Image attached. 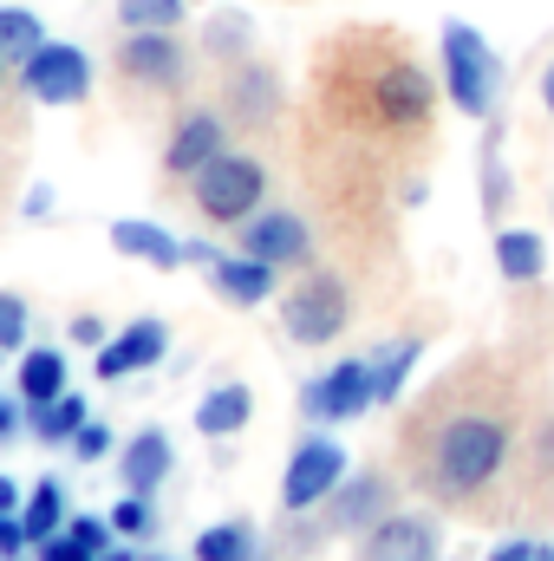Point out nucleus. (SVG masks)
Segmentation results:
<instances>
[{"label": "nucleus", "mask_w": 554, "mask_h": 561, "mask_svg": "<svg viewBox=\"0 0 554 561\" xmlns=\"http://www.w3.org/2000/svg\"><path fill=\"white\" fill-rule=\"evenodd\" d=\"M249 46H255L249 13H216V20H209V33H203V53H216V59H242Z\"/></svg>", "instance_id": "nucleus-27"}, {"label": "nucleus", "mask_w": 554, "mask_h": 561, "mask_svg": "<svg viewBox=\"0 0 554 561\" xmlns=\"http://www.w3.org/2000/svg\"><path fill=\"white\" fill-rule=\"evenodd\" d=\"M112 66H118L125 85H143V92H176V85H189V53H183L176 33H118Z\"/></svg>", "instance_id": "nucleus-7"}, {"label": "nucleus", "mask_w": 554, "mask_h": 561, "mask_svg": "<svg viewBox=\"0 0 554 561\" xmlns=\"http://www.w3.org/2000/svg\"><path fill=\"white\" fill-rule=\"evenodd\" d=\"M112 249L118 255H131V262H150V268H183L189 255H183V242L170 236V229H157V222H138V216H125V222H112Z\"/></svg>", "instance_id": "nucleus-17"}, {"label": "nucleus", "mask_w": 554, "mask_h": 561, "mask_svg": "<svg viewBox=\"0 0 554 561\" xmlns=\"http://www.w3.org/2000/svg\"><path fill=\"white\" fill-rule=\"evenodd\" d=\"M366 405H379L372 399V359H339L300 392V412L313 424H353Z\"/></svg>", "instance_id": "nucleus-8"}, {"label": "nucleus", "mask_w": 554, "mask_h": 561, "mask_svg": "<svg viewBox=\"0 0 554 561\" xmlns=\"http://www.w3.org/2000/svg\"><path fill=\"white\" fill-rule=\"evenodd\" d=\"M209 287L229 300V307H262V300H275L280 287V268H268V262H255V255H216L209 262Z\"/></svg>", "instance_id": "nucleus-15"}, {"label": "nucleus", "mask_w": 554, "mask_h": 561, "mask_svg": "<svg viewBox=\"0 0 554 561\" xmlns=\"http://www.w3.org/2000/svg\"><path fill=\"white\" fill-rule=\"evenodd\" d=\"M99 561H138V556L131 549H112V556H99Z\"/></svg>", "instance_id": "nucleus-39"}, {"label": "nucleus", "mask_w": 554, "mask_h": 561, "mask_svg": "<svg viewBox=\"0 0 554 561\" xmlns=\"http://www.w3.org/2000/svg\"><path fill=\"white\" fill-rule=\"evenodd\" d=\"M503 463H509V424L496 412H457L437 424V437L424 450V490L430 496H476L483 483H496Z\"/></svg>", "instance_id": "nucleus-1"}, {"label": "nucleus", "mask_w": 554, "mask_h": 561, "mask_svg": "<svg viewBox=\"0 0 554 561\" xmlns=\"http://www.w3.org/2000/svg\"><path fill=\"white\" fill-rule=\"evenodd\" d=\"M339 483H346V450H339V437H300V444L287 450V470H280V510H287V516H307V510H320Z\"/></svg>", "instance_id": "nucleus-5"}, {"label": "nucleus", "mask_w": 554, "mask_h": 561, "mask_svg": "<svg viewBox=\"0 0 554 561\" xmlns=\"http://www.w3.org/2000/svg\"><path fill=\"white\" fill-rule=\"evenodd\" d=\"M163 353H170V327H163V320H131L125 333H112V340L99 346V379H131V373H150Z\"/></svg>", "instance_id": "nucleus-13"}, {"label": "nucleus", "mask_w": 554, "mask_h": 561, "mask_svg": "<svg viewBox=\"0 0 554 561\" xmlns=\"http://www.w3.org/2000/svg\"><path fill=\"white\" fill-rule=\"evenodd\" d=\"M20 346H26V300L0 294V353H20Z\"/></svg>", "instance_id": "nucleus-30"}, {"label": "nucleus", "mask_w": 554, "mask_h": 561, "mask_svg": "<svg viewBox=\"0 0 554 561\" xmlns=\"http://www.w3.org/2000/svg\"><path fill=\"white\" fill-rule=\"evenodd\" d=\"M66 536H72L79 549H92V556H112V536H118V529H112V516H72Z\"/></svg>", "instance_id": "nucleus-29"}, {"label": "nucleus", "mask_w": 554, "mask_h": 561, "mask_svg": "<svg viewBox=\"0 0 554 561\" xmlns=\"http://www.w3.org/2000/svg\"><path fill=\"white\" fill-rule=\"evenodd\" d=\"M235 249L255 255V262H268V268H307V262H313V236H307V222H300L293 209H268V203L235 229Z\"/></svg>", "instance_id": "nucleus-9"}, {"label": "nucleus", "mask_w": 554, "mask_h": 561, "mask_svg": "<svg viewBox=\"0 0 554 561\" xmlns=\"http://www.w3.org/2000/svg\"><path fill=\"white\" fill-rule=\"evenodd\" d=\"M46 46V26H39V13H26V7H0V53L20 66L26 53H39Z\"/></svg>", "instance_id": "nucleus-26"}, {"label": "nucleus", "mask_w": 554, "mask_h": 561, "mask_svg": "<svg viewBox=\"0 0 554 561\" xmlns=\"http://www.w3.org/2000/svg\"><path fill=\"white\" fill-rule=\"evenodd\" d=\"M72 340H79V346H105L112 333H105V320H99V313H72Z\"/></svg>", "instance_id": "nucleus-35"}, {"label": "nucleus", "mask_w": 554, "mask_h": 561, "mask_svg": "<svg viewBox=\"0 0 554 561\" xmlns=\"http://www.w3.org/2000/svg\"><path fill=\"white\" fill-rule=\"evenodd\" d=\"M189 20V0H118L125 33H176Z\"/></svg>", "instance_id": "nucleus-25"}, {"label": "nucleus", "mask_w": 554, "mask_h": 561, "mask_svg": "<svg viewBox=\"0 0 554 561\" xmlns=\"http://www.w3.org/2000/svg\"><path fill=\"white\" fill-rule=\"evenodd\" d=\"M20 503H26V496H20V483H13V477H0V516H20Z\"/></svg>", "instance_id": "nucleus-37"}, {"label": "nucleus", "mask_w": 554, "mask_h": 561, "mask_svg": "<svg viewBox=\"0 0 554 561\" xmlns=\"http://www.w3.org/2000/svg\"><path fill=\"white\" fill-rule=\"evenodd\" d=\"M170 470H176V450H170L163 431H138V437L118 450V477H125V490H138V496H157Z\"/></svg>", "instance_id": "nucleus-16"}, {"label": "nucleus", "mask_w": 554, "mask_h": 561, "mask_svg": "<svg viewBox=\"0 0 554 561\" xmlns=\"http://www.w3.org/2000/svg\"><path fill=\"white\" fill-rule=\"evenodd\" d=\"M222 99L235 112V125H268L280 112V72L268 59H249V66H229L222 79Z\"/></svg>", "instance_id": "nucleus-14"}, {"label": "nucleus", "mask_w": 554, "mask_h": 561, "mask_svg": "<svg viewBox=\"0 0 554 561\" xmlns=\"http://www.w3.org/2000/svg\"><path fill=\"white\" fill-rule=\"evenodd\" d=\"M346 320H353V300H346L339 275H307L280 294V327L300 346H333L346 333Z\"/></svg>", "instance_id": "nucleus-4"}, {"label": "nucleus", "mask_w": 554, "mask_h": 561, "mask_svg": "<svg viewBox=\"0 0 554 561\" xmlns=\"http://www.w3.org/2000/svg\"><path fill=\"white\" fill-rule=\"evenodd\" d=\"M189 561H262V536H255V523H216L196 536Z\"/></svg>", "instance_id": "nucleus-23"}, {"label": "nucleus", "mask_w": 554, "mask_h": 561, "mask_svg": "<svg viewBox=\"0 0 554 561\" xmlns=\"http://www.w3.org/2000/svg\"><path fill=\"white\" fill-rule=\"evenodd\" d=\"M7 66H13V59H7V53H0V85H7Z\"/></svg>", "instance_id": "nucleus-40"}, {"label": "nucleus", "mask_w": 554, "mask_h": 561, "mask_svg": "<svg viewBox=\"0 0 554 561\" xmlns=\"http://www.w3.org/2000/svg\"><path fill=\"white\" fill-rule=\"evenodd\" d=\"M66 523H72V516H66V490H59V477H39V483L26 490V503H20V529H26V542L39 549V542H53Z\"/></svg>", "instance_id": "nucleus-19"}, {"label": "nucleus", "mask_w": 554, "mask_h": 561, "mask_svg": "<svg viewBox=\"0 0 554 561\" xmlns=\"http://www.w3.org/2000/svg\"><path fill=\"white\" fill-rule=\"evenodd\" d=\"M138 561H176V556H138Z\"/></svg>", "instance_id": "nucleus-41"}, {"label": "nucleus", "mask_w": 554, "mask_h": 561, "mask_svg": "<svg viewBox=\"0 0 554 561\" xmlns=\"http://www.w3.org/2000/svg\"><path fill=\"white\" fill-rule=\"evenodd\" d=\"M39 561H99V556H92V549H79V542H72L66 529H59L53 542H39Z\"/></svg>", "instance_id": "nucleus-34"}, {"label": "nucleus", "mask_w": 554, "mask_h": 561, "mask_svg": "<svg viewBox=\"0 0 554 561\" xmlns=\"http://www.w3.org/2000/svg\"><path fill=\"white\" fill-rule=\"evenodd\" d=\"M20 405L26 412H39V405H53L59 392H66V353H53V346H26L20 353Z\"/></svg>", "instance_id": "nucleus-18"}, {"label": "nucleus", "mask_w": 554, "mask_h": 561, "mask_svg": "<svg viewBox=\"0 0 554 561\" xmlns=\"http://www.w3.org/2000/svg\"><path fill=\"white\" fill-rule=\"evenodd\" d=\"M26 549H33V542H26V529H20V516H0V561H20Z\"/></svg>", "instance_id": "nucleus-33"}, {"label": "nucleus", "mask_w": 554, "mask_h": 561, "mask_svg": "<svg viewBox=\"0 0 554 561\" xmlns=\"http://www.w3.org/2000/svg\"><path fill=\"white\" fill-rule=\"evenodd\" d=\"M417 353H424V340H385V346L372 353V399H379V405H392V399L405 392Z\"/></svg>", "instance_id": "nucleus-22"}, {"label": "nucleus", "mask_w": 554, "mask_h": 561, "mask_svg": "<svg viewBox=\"0 0 554 561\" xmlns=\"http://www.w3.org/2000/svg\"><path fill=\"white\" fill-rule=\"evenodd\" d=\"M72 457H79V463H99V457H112V431H105L99 419H85V424H79V437H72Z\"/></svg>", "instance_id": "nucleus-31"}, {"label": "nucleus", "mask_w": 554, "mask_h": 561, "mask_svg": "<svg viewBox=\"0 0 554 561\" xmlns=\"http://www.w3.org/2000/svg\"><path fill=\"white\" fill-rule=\"evenodd\" d=\"M542 105H549V118H554V66L542 72Z\"/></svg>", "instance_id": "nucleus-38"}, {"label": "nucleus", "mask_w": 554, "mask_h": 561, "mask_svg": "<svg viewBox=\"0 0 554 561\" xmlns=\"http://www.w3.org/2000/svg\"><path fill=\"white\" fill-rule=\"evenodd\" d=\"M20 92L33 105H85L92 99V59L66 39H46L39 53L20 59Z\"/></svg>", "instance_id": "nucleus-6"}, {"label": "nucleus", "mask_w": 554, "mask_h": 561, "mask_svg": "<svg viewBox=\"0 0 554 561\" xmlns=\"http://www.w3.org/2000/svg\"><path fill=\"white\" fill-rule=\"evenodd\" d=\"M249 419H255V392H249V386H216V392L196 405V431H203V437H235Z\"/></svg>", "instance_id": "nucleus-21"}, {"label": "nucleus", "mask_w": 554, "mask_h": 561, "mask_svg": "<svg viewBox=\"0 0 554 561\" xmlns=\"http://www.w3.org/2000/svg\"><path fill=\"white\" fill-rule=\"evenodd\" d=\"M222 150H229V125H222V112L196 105V112H183V118L170 125V138H163V176H170V183H189V176L209 170Z\"/></svg>", "instance_id": "nucleus-10"}, {"label": "nucleus", "mask_w": 554, "mask_h": 561, "mask_svg": "<svg viewBox=\"0 0 554 561\" xmlns=\"http://www.w3.org/2000/svg\"><path fill=\"white\" fill-rule=\"evenodd\" d=\"M443 536L424 510H385L366 536H359V561H437Z\"/></svg>", "instance_id": "nucleus-11"}, {"label": "nucleus", "mask_w": 554, "mask_h": 561, "mask_svg": "<svg viewBox=\"0 0 554 561\" xmlns=\"http://www.w3.org/2000/svg\"><path fill=\"white\" fill-rule=\"evenodd\" d=\"M85 419H92V412H85V399H79V392H59L53 405L26 412V431H33L39 444H72V437H79V424H85Z\"/></svg>", "instance_id": "nucleus-24"}, {"label": "nucleus", "mask_w": 554, "mask_h": 561, "mask_svg": "<svg viewBox=\"0 0 554 561\" xmlns=\"http://www.w3.org/2000/svg\"><path fill=\"white\" fill-rule=\"evenodd\" d=\"M489 561H554V542H535V536H516V542H496Z\"/></svg>", "instance_id": "nucleus-32"}, {"label": "nucleus", "mask_w": 554, "mask_h": 561, "mask_svg": "<svg viewBox=\"0 0 554 561\" xmlns=\"http://www.w3.org/2000/svg\"><path fill=\"white\" fill-rule=\"evenodd\" d=\"M189 203H196L203 222H216V229H242V222L268 203V170H262L249 150H222L209 170L189 176Z\"/></svg>", "instance_id": "nucleus-3"}, {"label": "nucleus", "mask_w": 554, "mask_h": 561, "mask_svg": "<svg viewBox=\"0 0 554 561\" xmlns=\"http://www.w3.org/2000/svg\"><path fill=\"white\" fill-rule=\"evenodd\" d=\"M392 510V483L379 477V470H366V477H346L333 496H326V536H366L379 516Z\"/></svg>", "instance_id": "nucleus-12"}, {"label": "nucleus", "mask_w": 554, "mask_h": 561, "mask_svg": "<svg viewBox=\"0 0 554 561\" xmlns=\"http://www.w3.org/2000/svg\"><path fill=\"white\" fill-rule=\"evenodd\" d=\"M20 419H26V412H20V399H7V392H0V444L20 431Z\"/></svg>", "instance_id": "nucleus-36"}, {"label": "nucleus", "mask_w": 554, "mask_h": 561, "mask_svg": "<svg viewBox=\"0 0 554 561\" xmlns=\"http://www.w3.org/2000/svg\"><path fill=\"white\" fill-rule=\"evenodd\" d=\"M443 99L463 118H489L503 99V59L470 20H443Z\"/></svg>", "instance_id": "nucleus-2"}, {"label": "nucleus", "mask_w": 554, "mask_h": 561, "mask_svg": "<svg viewBox=\"0 0 554 561\" xmlns=\"http://www.w3.org/2000/svg\"><path fill=\"white\" fill-rule=\"evenodd\" d=\"M496 275L516 280V287L549 275V249H542V236H535V229H503V236H496Z\"/></svg>", "instance_id": "nucleus-20"}, {"label": "nucleus", "mask_w": 554, "mask_h": 561, "mask_svg": "<svg viewBox=\"0 0 554 561\" xmlns=\"http://www.w3.org/2000/svg\"><path fill=\"white\" fill-rule=\"evenodd\" d=\"M112 529H118L125 542H143V536L157 529V516H150V496H138V490H125V503L112 510Z\"/></svg>", "instance_id": "nucleus-28"}]
</instances>
